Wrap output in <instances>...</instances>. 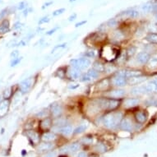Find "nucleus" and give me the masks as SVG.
I'll return each mask as SVG.
<instances>
[{"label": "nucleus", "instance_id": "obj_1", "mask_svg": "<svg viewBox=\"0 0 157 157\" xmlns=\"http://www.w3.org/2000/svg\"><path fill=\"white\" fill-rule=\"evenodd\" d=\"M100 56L106 62H112L118 59V57L119 56V50L113 45H107L101 48Z\"/></svg>", "mask_w": 157, "mask_h": 157}, {"label": "nucleus", "instance_id": "obj_2", "mask_svg": "<svg viewBox=\"0 0 157 157\" xmlns=\"http://www.w3.org/2000/svg\"><path fill=\"white\" fill-rule=\"evenodd\" d=\"M123 118V114L120 112H113L109 113L104 117V124L108 128H115L118 125L120 124Z\"/></svg>", "mask_w": 157, "mask_h": 157}, {"label": "nucleus", "instance_id": "obj_3", "mask_svg": "<svg viewBox=\"0 0 157 157\" xmlns=\"http://www.w3.org/2000/svg\"><path fill=\"white\" fill-rule=\"evenodd\" d=\"M120 100L117 99H112V98H108V99H101L99 100L98 105L101 108L104 110H114L118 107L120 105Z\"/></svg>", "mask_w": 157, "mask_h": 157}, {"label": "nucleus", "instance_id": "obj_4", "mask_svg": "<svg viewBox=\"0 0 157 157\" xmlns=\"http://www.w3.org/2000/svg\"><path fill=\"white\" fill-rule=\"evenodd\" d=\"M91 60L87 58H81L78 59H73L71 60V64L74 68H77L79 70H82L87 68L91 65Z\"/></svg>", "mask_w": 157, "mask_h": 157}, {"label": "nucleus", "instance_id": "obj_5", "mask_svg": "<svg viewBox=\"0 0 157 157\" xmlns=\"http://www.w3.org/2000/svg\"><path fill=\"white\" fill-rule=\"evenodd\" d=\"M118 76H121L124 78H132L135 77H140L142 76V73L137 70H121L117 73Z\"/></svg>", "mask_w": 157, "mask_h": 157}, {"label": "nucleus", "instance_id": "obj_6", "mask_svg": "<svg viewBox=\"0 0 157 157\" xmlns=\"http://www.w3.org/2000/svg\"><path fill=\"white\" fill-rule=\"evenodd\" d=\"M33 83V80L31 77H30V78L27 79V80H25L23 81L22 83L20 84V86H19V87H20V90H21V91L22 93H27L29 91V90L31 89V86H32Z\"/></svg>", "mask_w": 157, "mask_h": 157}, {"label": "nucleus", "instance_id": "obj_7", "mask_svg": "<svg viewBox=\"0 0 157 157\" xmlns=\"http://www.w3.org/2000/svg\"><path fill=\"white\" fill-rule=\"evenodd\" d=\"M50 112L52 114V115L54 116V118H58L63 113V109L59 104L58 103H54L50 107Z\"/></svg>", "mask_w": 157, "mask_h": 157}, {"label": "nucleus", "instance_id": "obj_8", "mask_svg": "<svg viewBox=\"0 0 157 157\" xmlns=\"http://www.w3.org/2000/svg\"><path fill=\"white\" fill-rule=\"evenodd\" d=\"M112 83L114 86H115L117 87H122L126 85L127 83V79L121 77V76H116L114 78L112 79Z\"/></svg>", "mask_w": 157, "mask_h": 157}, {"label": "nucleus", "instance_id": "obj_9", "mask_svg": "<svg viewBox=\"0 0 157 157\" xmlns=\"http://www.w3.org/2000/svg\"><path fill=\"white\" fill-rule=\"evenodd\" d=\"M119 127L122 130L124 131H128L130 132L133 130V124H132V122L128 119H122L119 124Z\"/></svg>", "mask_w": 157, "mask_h": 157}, {"label": "nucleus", "instance_id": "obj_10", "mask_svg": "<svg viewBox=\"0 0 157 157\" xmlns=\"http://www.w3.org/2000/svg\"><path fill=\"white\" fill-rule=\"evenodd\" d=\"M125 95V91L124 90H122V89H115V90H113L109 92V97L112 98V99H119L123 97Z\"/></svg>", "mask_w": 157, "mask_h": 157}, {"label": "nucleus", "instance_id": "obj_11", "mask_svg": "<svg viewBox=\"0 0 157 157\" xmlns=\"http://www.w3.org/2000/svg\"><path fill=\"white\" fill-rule=\"evenodd\" d=\"M27 136L30 138V140L33 143L37 144L40 141V135L39 133L34 131V130H29L27 132Z\"/></svg>", "mask_w": 157, "mask_h": 157}, {"label": "nucleus", "instance_id": "obj_12", "mask_svg": "<svg viewBox=\"0 0 157 157\" xmlns=\"http://www.w3.org/2000/svg\"><path fill=\"white\" fill-rule=\"evenodd\" d=\"M150 58L151 57H150V54L148 53H147V52H141L137 56V60L140 63L145 64V63H147L148 61H149Z\"/></svg>", "mask_w": 157, "mask_h": 157}, {"label": "nucleus", "instance_id": "obj_13", "mask_svg": "<svg viewBox=\"0 0 157 157\" xmlns=\"http://www.w3.org/2000/svg\"><path fill=\"white\" fill-rule=\"evenodd\" d=\"M8 107H9V101L8 100H2V102L0 103V118L6 115L8 110Z\"/></svg>", "mask_w": 157, "mask_h": 157}, {"label": "nucleus", "instance_id": "obj_14", "mask_svg": "<svg viewBox=\"0 0 157 157\" xmlns=\"http://www.w3.org/2000/svg\"><path fill=\"white\" fill-rule=\"evenodd\" d=\"M135 119L139 124H144L147 119V114L145 111H139L135 114Z\"/></svg>", "mask_w": 157, "mask_h": 157}, {"label": "nucleus", "instance_id": "obj_15", "mask_svg": "<svg viewBox=\"0 0 157 157\" xmlns=\"http://www.w3.org/2000/svg\"><path fill=\"white\" fill-rule=\"evenodd\" d=\"M52 126V120L50 118H45L43 120H41L40 124V129L43 131H47L51 128Z\"/></svg>", "mask_w": 157, "mask_h": 157}, {"label": "nucleus", "instance_id": "obj_16", "mask_svg": "<svg viewBox=\"0 0 157 157\" xmlns=\"http://www.w3.org/2000/svg\"><path fill=\"white\" fill-rule=\"evenodd\" d=\"M144 89L146 93H156L157 92V86L154 82H151L147 85H144Z\"/></svg>", "mask_w": 157, "mask_h": 157}, {"label": "nucleus", "instance_id": "obj_17", "mask_svg": "<svg viewBox=\"0 0 157 157\" xmlns=\"http://www.w3.org/2000/svg\"><path fill=\"white\" fill-rule=\"evenodd\" d=\"M54 144L51 143V142H44V143L40 144V146H39V148H38V150H39V151H50L52 150L53 148H54Z\"/></svg>", "mask_w": 157, "mask_h": 157}, {"label": "nucleus", "instance_id": "obj_18", "mask_svg": "<svg viewBox=\"0 0 157 157\" xmlns=\"http://www.w3.org/2000/svg\"><path fill=\"white\" fill-rule=\"evenodd\" d=\"M139 100L136 98H129L127 99L124 102V106L126 108H131V107L136 106L137 105H138Z\"/></svg>", "mask_w": 157, "mask_h": 157}, {"label": "nucleus", "instance_id": "obj_19", "mask_svg": "<svg viewBox=\"0 0 157 157\" xmlns=\"http://www.w3.org/2000/svg\"><path fill=\"white\" fill-rule=\"evenodd\" d=\"M110 87V82L108 79H104L97 84L96 88L99 91H105Z\"/></svg>", "mask_w": 157, "mask_h": 157}, {"label": "nucleus", "instance_id": "obj_20", "mask_svg": "<svg viewBox=\"0 0 157 157\" xmlns=\"http://www.w3.org/2000/svg\"><path fill=\"white\" fill-rule=\"evenodd\" d=\"M81 70L77 69V68H72L69 70V77L71 79H74V80H77L81 77Z\"/></svg>", "mask_w": 157, "mask_h": 157}, {"label": "nucleus", "instance_id": "obj_21", "mask_svg": "<svg viewBox=\"0 0 157 157\" xmlns=\"http://www.w3.org/2000/svg\"><path fill=\"white\" fill-rule=\"evenodd\" d=\"M56 139V135L53 133H45L42 135V140L45 141V142H51V141H54Z\"/></svg>", "mask_w": 157, "mask_h": 157}, {"label": "nucleus", "instance_id": "obj_22", "mask_svg": "<svg viewBox=\"0 0 157 157\" xmlns=\"http://www.w3.org/2000/svg\"><path fill=\"white\" fill-rule=\"evenodd\" d=\"M9 31V22L8 21L4 20L0 24V34H5Z\"/></svg>", "mask_w": 157, "mask_h": 157}, {"label": "nucleus", "instance_id": "obj_23", "mask_svg": "<svg viewBox=\"0 0 157 157\" xmlns=\"http://www.w3.org/2000/svg\"><path fill=\"white\" fill-rule=\"evenodd\" d=\"M60 133L63 136H69L73 133V128L70 125H65L60 128Z\"/></svg>", "mask_w": 157, "mask_h": 157}, {"label": "nucleus", "instance_id": "obj_24", "mask_svg": "<svg viewBox=\"0 0 157 157\" xmlns=\"http://www.w3.org/2000/svg\"><path fill=\"white\" fill-rule=\"evenodd\" d=\"M146 39L151 43L157 44V33H150V34H148Z\"/></svg>", "mask_w": 157, "mask_h": 157}, {"label": "nucleus", "instance_id": "obj_25", "mask_svg": "<svg viewBox=\"0 0 157 157\" xmlns=\"http://www.w3.org/2000/svg\"><path fill=\"white\" fill-rule=\"evenodd\" d=\"M131 93L133 94V95H140V94H144V93H146V91H145V89H144L143 86H142V87L133 88V89L131 91Z\"/></svg>", "mask_w": 157, "mask_h": 157}, {"label": "nucleus", "instance_id": "obj_26", "mask_svg": "<svg viewBox=\"0 0 157 157\" xmlns=\"http://www.w3.org/2000/svg\"><path fill=\"white\" fill-rule=\"evenodd\" d=\"M68 147V151L70 152L75 153L77 152L80 148V144L77 143V142H74V143H72L70 146Z\"/></svg>", "mask_w": 157, "mask_h": 157}, {"label": "nucleus", "instance_id": "obj_27", "mask_svg": "<svg viewBox=\"0 0 157 157\" xmlns=\"http://www.w3.org/2000/svg\"><path fill=\"white\" fill-rule=\"evenodd\" d=\"M96 150L98 152H105L107 151V147L106 146H105V144L101 143V142H100V143L96 144Z\"/></svg>", "mask_w": 157, "mask_h": 157}, {"label": "nucleus", "instance_id": "obj_28", "mask_svg": "<svg viewBox=\"0 0 157 157\" xmlns=\"http://www.w3.org/2000/svg\"><path fill=\"white\" fill-rule=\"evenodd\" d=\"M149 68H156L157 67V55L153 56L152 58L149 59Z\"/></svg>", "mask_w": 157, "mask_h": 157}, {"label": "nucleus", "instance_id": "obj_29", "mask_svg": "<svg viewBox=\"0 0 157 157\" xmlns=\"http://www.w3.org/2000/svg\"><path fill=\"white\" fill-rule=\"evenodd\" d=\"M12 95H13V88L12 87L7 88L3 91V98H4L5 100H8L10 97L12 96Z\"/></svg>", "mask_w": 157, "mask_h": 157}, {"label": "nucleus", "instance_id": "obj_30", "mask_svg": "<svg viewBox=\"0 0 157 157\" xmlns=\"http://www.w3.org/2000/svg\"><path fill=\"white\" fill-rule=\"evenodd\" d=\"M87 74L91 77V78H97L98 77H99V72H97L96 70H95L94 68H92V69H90L89 71L87 72Z\"/></svg>", "mask_w": 157, "mask_h": 157}, {"label": "nucleus", "instance_id": "obj_31", "mask_svg": "<svg viewBox=\"0 0 157 157\" xmlns=\"http://www.w3.org/2000/svg\"><path fill=\"white\" fill-rule=\"evenodd\" d=\"M94 69L96 70L97 72H103L105 70V66L99 62H96L94 63Z\"/></svg>", "mask_w": 157, "mask_h": 157}, {"label": "nucleus", "instance_id": "obj_32", "mask_svg": "<svg viewBox=\"0 0 157 157\" xmlns=\"http://www.w3.org/2000/svg\"><path fill=\"white\" fill-rule=\"evenodd\" d=\"M54 124L56 126H58V127H63L66 125V119H62V118H59V119H58L57 120L54 122Z\"/></svg>", "mask_w": 157, "mask_h": 157}, {"label": "nucleus", "instance_id": "obj_33", "mask_svg": "<svg viewBox=\"0 0 157 157\" xmlns=\"http://www.w3.org/2000/svg\"><path fill=\"white\" fill-rule=\"evenodd\" d=\"M87 128V126H85V125H80L79 127H77L76 129L73 131V133L74 134H78L81 133H82L84 132L85 130Z\"/></svg>", "mask_w": 157, "mask_h": 157}, {"label": "nucleus", "instance_id": "obj_34", "mask_svg": "<svg viewBox=\"0 0 157 157\" xmlns=\"http://www.w3.org/2000/svg\"><path fill=\"white\" fill-rule=\"evenodd\" d=\"M81 80H82V82H90V81L91 80V77L87 73L84 74V75H82V76L81 77Z\"/></svg>", "mask_w": 157, "mask_h": 157}, {"label": "nucleus", "instance_id": "obj_35", "mask_svg": "<svg viewBox=\"0 0 157 157\" xmlns=\"http://www.w3.org/2000/svg\"><path fill=\"white\" fill-rule=\"evenodd\" d=\"M93 139L91 137H84L82 140V142L84 144H91L92 142Z\"/></svg>", "mask_w": 157, "mask_h": 157}, {"label": "nucleus", "instance_id": "obj_36", "mask_svg": "<svg viewBox=\"0 0 157 157\" xmlns=\"http://www.w3.org/2000/svg\"><path fill=\"white\" fill-rule=\"evenodd\" d=\"M127 14L130 17H135L138 15V13L136 11H130V12H127Z\"/></svg>", "mask_w": 157, "mask_h": 157}, {"label": "nucleus", "instance_id": "obj_37", "mask_svg": "<svg viewBox=\"0 0 157 157\" xmlns=\"http://www.w3.org/2000/svg\"><path fill=\"white\" fill-rule=\"evenodd\" d=\"M116 24H117V22H116L115 20H114V19H111L110 21H109V22H108L109 27H114Z\"/></svg>", "mask_w": 157, "mask_h": 157}, {"label": "nucleus", "instance_id": "obj_38", "mask_svg": "<svg viewBox=\"0 0 157 157\" xmlns=\"http://www.w3.org/2000/svg\"><path fill=\"white\" fill-rule=\"evenodd\" d=\"M64 11H65L64 8H61V9H59V10H56V11L54 12L53 15H54V16H58V15H59V14L63 13Z\"/></svg>", "mask_w": 157, "mask_h": 157}, {"label": "nucleus", "instance_id": "obj_39", "mask_svg": "<svg viewBox=\"0 0 157 157\" xmlns=\"http://www.w3.org/2000/svg\"><path fill=\"white\" fill-rule=\"evenodd\" d=\"M20 61H21V59H13V62L12 63V66H15L16 64H17Z\"/></svg>", "mask_w": 157, "mask_h": 157}, {"label": "nucleus", "instance_id": "obj_40", "mask_svg": "<svg viewBox=\"0 0 157 157\" xmlns=\"http://www.w3.org/2000/svg\"><path fill=\"white\" fill-rule=\"evenodd\" d=\"M50 21V19L48 18V17H44V18H42V20H40V22H39V24H42L44 23V22H48Z\"/></svg>", "mask_w": 157, "mask_h": 157}, {"label": "nucleus", "instance_id": "obj_41", "mask_svg": "<svg viewBox=\"0 0 157 157\" xmlns=\"http://www.w3.org/2000/svg\"><path fill=\"white\" fill-rule=\"evenodd\" d=\"M77 157H87V155L85 152H79Z\"/></svg>", "mask_w": 157, "mask_h": 157}, {"label": "nucleus", "instance_id": "obj_42", "mask_svg": "<svg viewBox=\"0 0 157 157\" xmlns=\"http://www.w3.org/2000/svg\"><path fill=\"white\" fill-rule=\"evenodd\" d=\"M45 157H56V154H55V152L49 153V154L46 155Z\"/></svg>", "mask_w": 157, "mask_h": 157}, {"label": "nucleus", "instance_id": "obj_43", "mask_svg": "<svg viewBox=\"0 0 157 157\" xmlns=\"http://www.w3.org/2000/svg\"><path fill=\"white\" fill-rule=\"evenodd\" d=\"M17 55H18V51H14V53L12 54V56H13V58L17 57Z\"/></svg>", "mask_w": 157, "mask_h": 157}, {"label": "nucleus", "instance_id": "obj_44", "mask_svg": "<svg viewBox=\"0 0 157 157\" xmlns=\"http://www.w3.org/2000/svg\"><path fill=\"white\" fill-rule=\"evenodd\" d=\"M154 82H155V83L156 84V86H157V78L156 79V80H155V81H154Z\"/></svg>", "mask_w": 157, "mask_h": 157}, {"label": "nucleus", "instance_id": "obj_45", "mask_svg": "<svg viewBox=\"0 0 157 157\" xmlns=\"http://www.w3.org/2000/svg\"><path fill=\"white\" fill-rule=\"evenodd\" d=\"M2 102V99H1V97H0V103Z\"/></svg>", "mask_w": 157, "mask_h": 157}]
</instances>
